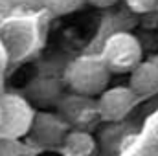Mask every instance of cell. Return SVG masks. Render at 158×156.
Listing matches in <instances>:
<instances>
[{"label": "cell", "mask_w": 158, "mask_h": 156, "mask_svg": "<svg viewBox=\"0 0 158 156\" xmlns=\"http://www.w3.org/2000/svg\"><path fill=\"white\" fill-rule=\"evenodd\" d=\"M110 72L99 55H85L72 61L64 72V83L74 94L96 97L109 88Z\"/></svg>", "instance_id": "1"}, {"label": "cell", "mask_w": 158, "mask_h": 156, "mask_svg": "<svg viewBox=\"0 0 158 156\" xmlns=\"http://www.w3.org/2000/svg\"><path fill=\"white\" fill-rule=\"evenodd\" d=\"M101 61L110 74H129L140 61H143V48L136 35L129 31L112 33L101 50Z\"/></svg>", "instance_id": "2"}, {"label": "cell", "mask_w": 158, "mask_h": 156, "mask_svg": "<svg viewBox=\"0 0 158 156\" xmlns=\"http://www.w3.org/2000/svg\"><path fill=\"white\" fill-rule=\"evenodd\" d=\"M35 116V107L26 99V96L6 92L0 96V136L20 140L28 136L31 121Z\"/></svg>", "instance_id": "3"}, {"label": "cell", "mask_w": 158, "mask_h": 156, "mask_svg": "<svg viewBox=\"0 0 158 156\" xmlns=\"http://www.w3.org/2000/svg\"><path fill=\"white\" fill-rule=\"evenodd\" d=\"M55 109H57V114L74 130H88L99 121L96 97L81 96L74 92L63 94L55 103Z\"/></svg>", "instance_id": "4"}, {"label": "cell", "mask_w": 158, "mask_h": 156, "mask_svg": "<svg viewBox=\"0 0 158 156\" xmlns=\"http://www.w3.org/2000/svg\"><path fill=\"white\" fill-rule=\"evenodd\" d=\"M72 129L66 125V121L59 116L57 112L50 110H35V116L30 127V143L44 149H57L63 145L64 138L68 136Z\"/></svg>", "instance_id": "5"}, {"label": "cell", "mask_w": 158, "mask_h": 156, "mask_svg": "<svg viewBox=\"0 0 158 156\" xmlns=\"http://www.w3.org/2000/svg\"><path fill=\"white\" fill-rule=\"evenodd\" d=\"M136 103H138V97L134 96V92L129 86L105 88L96 97L99 121H105V123L123 121L131 114V110L136 107Z\"/></svg>", "instance_id": "6"}, {"label": "cell", "mask_w": 158, "mask_h": 156, "mask_svg": "<svg viewBox=\"0 0 158 156\" xmlns=\"http://www.w3.org/2000/svg\"><path fill=\"white\" fill-rule=\"evenodd\" d=\"M129 88L134 92L138 99L149 97L158 94V61H140L131 72H129Z\"/></svg>", "instance_id": "7"}, {"label": "cell", "mask_w": 158, "mask_h": 156, "mask_svg": "<svg viewBox=\"0 0 158 156\" xmlns=\"http://www.w3.org/2000/svg\"><path fill=\"white\" fill-rule=\"evenodd\" d=\"M28 101L31 105H37L40 109L46 107H55L59 97L64 94L63 84L53 77H37L28 84Z\"/></svg>", "instance_id": "8"}, {"label": "cell", "mask_w": 158, "mask_h": 156, "mask_svg": "<svg viewBox=\"0 0 158 156\" xmlns=\"http://www.w3.org/2000/svg\"><path fill=\"white\" fill-rule=\"evenodd\" d=\"M61 147L70 156H88L94 151V140L86 130H70Z\"/></svg>", "instance_id": "9"}, {"label": "cell", "mask_w": 158, "mask_h": 156, "mask_svg": "<svg viewBox=\"0 0 158 156\" xmlns=\"http://www.w3.org/2000/svg\"><path fill=\"white\" fill-rule=\"evenodd\" d=\"M40 153L42 151L39 147L31 143L0 136V156H40Z\"/></svg>", "instance_id": "10"}, {"label": "cell", "mask_w": 158, "mask_h": 156, "mask_svg": "<svg viewBox=\"0 0 158 156\" xmlns=\"http://www.w3.org/2000/svg\"><path fill=\"white\" fill-rule=\"evenodd\" d=\"M44 7L57 15V17H64V15H70V13H76L77 9H81L86 0H42Z\"/></svg>", "instance_id": "11"}, {"label": "cell", "mask_w": 158, "mask_h": 156, "mask_svg": "<svg viewBox=\"0 0 158 156\" xmlns=\"http://www.w3.org/2000/svg\"><path fill=\"white\" fill-rule=\"evenodd\" d=\"M125 6L138 15H147L151 11H156L158 7V0H123Z\"/></svg>", "instance_id": "12"}, {"label": "cell", "mask_w": 158, "mask_h": 156, "mask_svg": "<svg viewBox=\"0 0 158 156\" xmlns=\"http://www.w3.org/2000/svg\"><path fill=\"white\" fill-rule=\"evenodd\" d=\"M119 0H86V4L94 6V7H99V9H105V7H112L114 4H118Z\"/></svg>", "instance_id": "13"}, {"label": "cell", "mask_w": 158, "mask_h": 156, "mask_svg": "<svg viewBox=\"0 0 158 156\" xmlns=\"http://www.w3.org/2000/svg\"><path fill=\"white\" fill-rule=\"evenodd\" d=\"M155 59H156V61H158V55H156V57H155Z\"/></svg>", "instance_id": "14"}, {"label": "cell", "mask_w": 158, "mask_h": 156, "mask_svg": "<svg viewBox=\"0 0 158 156\" xmlns=\"http://www.w3.org/2000/svg\"><path fill=\"white\" fill-rule=\"evenodd\" d=\"M156 11H158V7H156Z\"/></svg>", "instance_id": "15"}]
</instances>
